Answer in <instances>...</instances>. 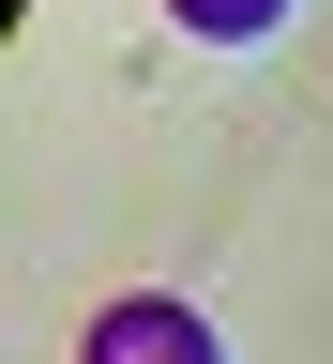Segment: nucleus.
Instances as JSON below:
<instances>
[{"label": "nucleus", "instance_id": "1", "mask_svg": "<svg viewBox=\"0 0 333 364\" xmlns=\"http://www.w3.org/2000/svg\"><path fill=\"white\" fill-rule=\"evenodd\" d=\"M91 364H227V349H212V318L182 289H121L107 318H91Z\"/></svg>", "mask_w": 333, "mask_h": 364}, {"label": "nucleus", "instance_id": "2", "mask_svg": "<svg viewBox=\"0 0 333 364\" xmlns=\"http://www.w3.org/2000/svg\"><path fill=\"white\" fill-rule=\"evenodd\" d=\"M167 16H182V31H197V46H258L273 16H288V0H167Z\"/></svg>", "mask_w": 333, "mask_h": 364}]
</instances>
